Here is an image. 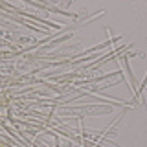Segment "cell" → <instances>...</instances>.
Returning <instances> with one entry per match:
<instances>
[{
    "mask_svg": "<svg viewBox=\"0 0 147 147\" xmlns=\"http://www.w3.org/2000/svg\"><path fill=\"white\" fill-rule=\"evenodd\" d=\"M145 86H147V74H145V79H144V83H142L140 86H138V90L134 92V98H132V105L138 101V98H140L142 94H144V90H145Z\"/></svg>",
    "mask_w": 147,
    "mask_h": 147,
    "instance_id": "6da1fadb",
    "label": "cell"
}]
</instances>
